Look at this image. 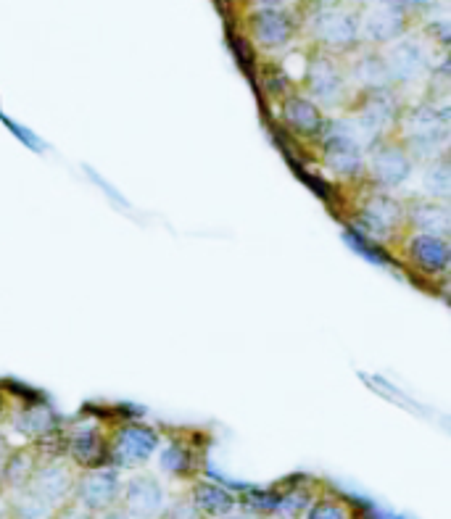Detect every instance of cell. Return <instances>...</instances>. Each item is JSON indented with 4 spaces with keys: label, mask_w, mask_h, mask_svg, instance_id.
I'll return each mask as SVG.
<instances>
[{
    "label": "cell",
    "mask_w": 451,
    "mask_h": 519,
    "mask_svg": "<svg viewBox=\"0 0 451 519\" xmlns=\"http://www.w3.org/2000/svg\"><path fill=\"white\" fill-rule=\"evenodd\" d=\"M161 448V435L146 422H124L109 435V467L140 469L151 462Z\"/></svg>",
    "instance_id": "cell-8"
},
{
    "label": "cell",
    "mask_w": 451,
    "mask_h": 519,
    "mask_svg": "<svg viewBox=\"0 0 451 519\" xmlns=\"http://www.w3.org/2000/svg\"><path fill=\"white\" fill-rule=\"evenodd\" d=\"M351 227L367 243H391L393 246L407 232L404 201L396 193L367 185V190H362L354 203Z\"/></svg>",
    "instance_id": "cell-3"
},
{
    "label": "cell",
    "mask_w": 451,
    "mask_h": 519,
    "mask_svg": "<svg viewBox=\"0 0 451 519\" xmlns=\"http://www.w3.org/2000/svg\"><path fill=\"white\" fill-rule=\"evenodd\" d=\"M312 103H317L325 114L343 111L349 106L354 87L346 74V64L333 53L317 51L306 58L304 77H301V90Z\"/></svg>",
    "instance_id": "cell-4"
},
{
    "label": "cell",
    "mask_w": 451,
    "mask_h": 519,
    "mask_svg": "<svg viewBox=\"0 0 451 519\" xmlns=\"http://www.w3.org/2000/svg\"><path fill=\"white\" fill-rule=\"evenodd\" d=\"M357 3L359 6L370 8V6H380V3H391V0H357Z\"/></svg>",
    "instance_id": "cell-36"
},
{
    "label": "cell",
    "mask_w": 451,
    "mask_h": 519,
    "mask_svg": "<svg viewBox=\"0 0 451 519\" xmlns=\"http://www.w3.org/2000/svg\"><path fill=\"white\" fill-rule=\"evenodd\" d=\"M415 169L417 164L412 161L407 148L401 145L399 137L391 135L386 140L375 143L367 151V159H364V180L372 188L396 193V190L407 188L409 180L415 177Z\"/></svg>",
    "instance_id": "cell-7"
},
{
    "label": "cell",
    "mask_w": 451,
    "mask_h": 519,
    "mask_svg": "<svg viewBox=\"0 0 451 519\" xmlns=\"http://www.w3.org/2000/svg\"><path fill=\"white\" fill-rule=\"evenodd\" d=\"M401 145L407 148L417 166L436 161L441 156H449V137H451V109L449 101H420L415 106H404L396 124V132Z\"/></svg>",
    "instance_id": "cell-1"
},
{
    "label": "cell",
    "mask_w": 451,
    "mask_h": 519,
    "mask_svg": "<svg viewBox=\"0 0 451 519\" xmlns=\"http://www.w3.org/2000/svg\"><path fill=\"white\" fill-rule=\"evenodd\" d=\"M74 498L77 506L88 509L90 514H101L111 506H117L122 496V475L114 467H98L85 469L77 480H74Z\"/></svg>",
    "instance_id": "cell-12"
},
{
    "label": "cell",
    "mask_w": 451,
    "mask_h": 519,
    "mask_svg": "<svg viewBox=\"0 0 451 519\" xmlns=\"http://www.w3.org/2000/svg\"><path fill=\"white\" fill-rule=\"evenodd\" d=\"M188 498L206 519H227L233 517L235 509H238V498L227 491L225 485L209 483V480H198V483L190 488Z\"/></svg>",
    "instance_id": "cell-20"
},
{
    "label": "cell",
    "mask_w": 451,
    "mask_h": 519,
    "mask_svg": "<svg viewBox=\"0 0 451 519\" xmlns=\"http://www.w3.org/2000/svg\"><path fill=\"white\" fill-rule=\"evenodd\" d=\"M124 512L132 519H161L167 509V493L164 485L151 472H132L122 483Z\"/></svg>",
    "instance_id": "cell-14"
},
{
    "label": "cell",
    "mask_w": 451,
    "mask_h": 519,
    "mask_svg": "<svg viewBox=\"0 0 451 519\" xmlns=\"http://www.w3.org/2000/svg\"><path fill=\"white\" fill-rule=\"evenodd\" d=\"M309 504H312V498H309L304 488H291V491L277 493L275 514L283 519H299Z\"/></svg>",
    "instance_id": "cell-26"
},
{
    "label": "cell",
    "mask_w": 451,
    "mask_h": 519,
    "mask_svg": "<svg viewBox=\"0 0 451 519\" xmlns=\"http://www.w3.org/2000/svg\"><path fill=\"white\" fill-rule=\"evenodd\" d=\"M161 519H206V517L198 512L196 506H193V501L185 496V498H177V501H172V504H167L164 514H161Z\"/></svg>",
    "instance_id": "cell-28"
},
{
    "label": "cell",
    "mask_w": 451,
    "mask_h": 519,
    "mask_svg": "<svg viewBox=\"0 0 451 519\" xmlns=\"http://www.w3.org/2000/svg\"><path fill=\"white\" fill-rule=\"evenodd\" d=\"M8 509H6V504H3V498H0V519H3V514H6Z\"/></svg>",
    "instance_id": "cell-37"
},
{
    "label": "cell",
    "mask_w": 451,
    "mask_h": 519,
    "mask_svg": "<svg viewBox=\"0 0 451 519\" xmlns=\"http://www.w3.org/2000/svg\"><path fill=\"white\" fill-rule=\"evenodd\" d=\"M425 32H428L430 40H436L441 48H446L449 45V35H451V29H449V22L446 19H438V22H430L428 27H425Z\"/></svg>",
    "instance_id": "cell-29"
},
{
    "label": "cell",
    "mask_w": 451,
    "mask_h": 519,
    "mask_svg": "<svg viewBox=\"0 0 451 519\" xmlns=\"http://www.w3.org/2000/svg\"><path fill=\"white\" fill-rule=\"evenodd\" d=\"M11 512L16 519H48L51 517V506L43 504L35 493H30L27 488L14 493V501H11Z\"/></svg>",
    "instance_id": "cell-25"
},
{
    "label": "cell",
    "mask_w": 451,
    "mask_h": 519,
    "mask_svg": "<svg viewBox=\"0 0 451 519\" xmlns=\"http://www.w3.org/2000/svg\"><path fill=\"white\" fill-rule=\"evenodd\" d=\"M74 472L72 464L64 462V459H56V462H40L32 472L30 483H27V491L35 493L43 504H48L51 509H59L69 501V496L74 493Z\"/></svg>",
    "instance_id": "cell-16"
},
{
    "label": "cell",
    "mask_w": 451,
    "mask_h": 519,
    "mask_svg": "<svg viewBox=\"0 0 451 519\" xmlns=\"http://www.w3.org/2000/svg\"><path fill=\"white\" fill-rule=\"evenodd\" d=\"M61 519H93V514H90L88 509H82V506H72L69 512H64Z\"/></svg>",
    "instance_id": "cell-30"
},
{
    "label": "cell",
    "mask_w": 451,
    "mask_h": 519,
    "mask_svg": "<svg viewBox=\"0 0 451 519\" xmlns=\"http://www.w3.org/2000/svg\"><path fill=\"white\" fill-rule=\"evenodd\" d=\"M6 414H8V398H6V393L0 390V422L6 419Z\"/></svg>",
    "instance_id": "cell-34"
},
{
    "label": "cell",
    "mask_w": 451,
    "mask_h": 519,
    "mask_svg": "<svg viewBox=\"0 0 451 519\" xmlns=\"http://www.w3.org/2000/svg\"><path fill=\"white\" fill-rule=\"evenodd\" d=\"M401 6L409 8V6H415V8H422V6H428V3H433V0H399Z\"/></svg>",
    "instance_id": "cell-33"
},
{
    "label": "cell",
    "mask_w": 451,
    "mask_h": 519,
    "mask_svg": "<svg viewBox=\"0 0 451 519\" xmlns=\"http://www.w3.org/2000/svg\"><path fill=\"white\" fill-rule=\"evenodd\" d=\"M66 456L74 467H109V435L95 422H80L66 433Z\"/></svg>",
    "instance_id": "cell-15"
},
{
    "label": "cell",
    "mask_w": 451,
    "mask_h": 519,
    "mask_svg": "<svg viewBox=\"0 0 451 519\" xmlns=\"http://www.w3.org/2000/svg\"><path fill=\"white\" fill-rule=\"evenodd\" d=\"M383 58H386L391 87H396V90L422 82L433 72V58H430L428 43L417 35H404L401 40L383 48Z\"/></svg>",
    "instance_id": "cell-9"
},
{
    "label": "cell",
    "mask_w": 451,
    "mask_h": 519,
    "mask_svg": "<svg viewBox=\"0 0 451 519\" xmlns=\"http://www.w3.org/2000/svg\"><path fill=\"white\" fill-rule=\"evenodd\" d=\"M280 119L293 135H299L301 140H317L325 130V124H328L330 116L306 98L304 93L299 90H293L291 95H285L283 101H280Z\"/></svg>",
    "instance_id": "cell-17"
},
{
    "label": "cell",
    "mask_w": 451,
    "mask_h": 519,
    "mask_svg": "<svg viewBox=\"0 0 451 519\" xmlns=\"http://www.w3.org/2000/svg\"><path fill=\"white\" fill-rule=\"evenodd\" d=\"M401 111H404V103H401L399 90L378 87V90H362L351 95L349 106L343 109V119L370 151L372 145L396 132Z\"/></svg>",
    "instance_id": "cell-2"
},
{
    "label": "cell",
    "mask_w": 451,
    "mask_h": 519,
    "mask_svg": "<svg viewBox=\"0 0 451 519\" xmlns=\"http://www.w3.org/2000/svg\"><path fill=\"white\" fill-rule=\"evenodd\" d=\"M404 219H407V232L449 238L451 232L449 203L433 201V198H425V195H412L409 201H404Z\"/></svg>",
    "instance_id": "cell-18"
},
{
    "label": "cell",
    "mask_w": 451,
    "mask_h": 519,
    "mask_svg": "<svg viewBox=\"0 0 451 519\" xmlns=\"http://www.w3.org/2000/svg\"><path fill=\"white\" fill-rule=\"evenodd\" d=\"M159 469L167 477L185 480L196 472V451L185 440H169L167 446L159 448Z\"/></svg>",
    "instance_id": "cell-23"
},
{
    "label": "cell",
    "mask_w": 451,
    "mask_h": 519,
    "mask_svg": "<svg viewBox=\"0 0 451 519\" xmlns=\"http://www.w3.org/2000/svg\"><path fill=\"white\" fill-rule=\"evenodd\" d=\"M346 64V74H349V82L354 87V93H362V90H378V87H391V77H388L386 58L380 48H357L354 56Z\"/></svg>",
    "instance_id": "cell-19"
},
{
    "label": "cell",
    "mask_w": 451,
    "mask_h": 519,
    "mask_svg": "<svg viewBox=\"0 0 451 519\" xmlns=\"http://www.w3.org/2000/svg\"><path fill=\"white\" fill-rule=\"evenodd\" d=\"M296 29H299L296 19L285 8L259 6L248 14V35L256 43V48H262L267 53L285 51L293 43Z\"/></svg>",
    "instance_id": "cell-13"
},
{
    "label": "cell",
    "mask_w": 451,
    "mask_h": 519,
    "mask_svg": "<svg viewBox=\"0 0 451 519\" xmlns=\"http://www.w3.org/2000/svg\"><path fill=\"white\" fill-rule=\"evenodd\" d=\"M420 188H422L420 195H425V198L449 203V198H451V161H449V156H441V159L422 164Z\"/></svg>",
    "instance_id": "cell-24"
},
{
    "label": "cell",
    "mask_w": 451,
    "mask_h": 519,
    "mask_svg": "<svg viewBox=\"0 0 451 519\" xmlns=\"http://www.w3.org/2000/svg\"><path fill=\"white\" fill-rule=\"evenodd\" d=\"M285 0H259V6H267V8H280Z\"/></svg>",
    "instance_id": "cell-35"
},
{
    "label": "cell",
    "mask_w": 451,
    "mask_h": 519,
    "mask_svg": "<svg viewBox=\"0 0 451 519\" xmlns=\"http://www.w3.org/2000/svg\"><path fill=\"white\" fill-rule=\"evenodd\" d=\"M8 454H11V443H8L6 433L0 430V469H3V464H6Z\"/></svg>",
    "instance_id": "cell-31"
},
{
    "label": "cell",
    "mask_w": 451,
    "mask_h": 519,
    "mask_svg": "<svg viewBox=\"0 0 451 519\" xmlns=\"http://www.w3.org/2000/svg\"><path fill=\"white\" fill-rule=\"evenodd\" d=\"M399 248L412 269H417L425 277H446L451 264V243L449 238L438 235H420V232H404L399 240Z\"/></svg>",
    "instance_id": "cell-11"
},
{
    "label": "cell",
    "mask_w": 451,
    "mask_h": 519,
    "mask_svg": "<svg viewBox=\"0 0 451 519\" xmlns=\"http://www.w3.org/2000/svg\"><path fill=\"white\" fill-rule=\"evenodd\" d=\"M227 519H254V517H248V514H243V517H227Z\"/></svg>",
    "instance_id": "cell-38"
},
{
    "label": "cell",
    "mask_w": 451,
    "mask_h": 519,
    "mask_svg": "<svg viewBox=\"0 0 451 519\" xmlns=\"http://www.w3.org/2000/svg\"><path fill=\"white\" fill-rule=\"evenodd\" d=\"M37 464L40 462H37L32 446L11 448L6 464L0 469V485L11 493L22 491V488H27V483H30V477L32 472H35Z\"/></svg>",
    "instance_id": "cell-22"
},
{
    "label": "cell",
    "mask_w": 451,
    "mask_h": 519,
    "mask_svg": "<svg viewBox=\"0 0 451 519\" xmlns=\"http://www.w3.org/2000/svg\"><path fill=\"white\" fill-rule=\"evenodd\" d=\"M359 19H362L359 8H314V14L306 22V29H309V37L317 43L320 51L333 53V56H343V53L351 56L362 45Z\"/></svg>",
    "instance_id": "cell-6"
},
{
    "label": "cell",
    "mask_w": 451,
    "mask_h": 519,
    "mask_svg": "<svg viewBox=\"0 0 451 519\" xmlns=\"http://www.w3.org/2000/svg\"><path fill=\"white\" fill-rule=\"evenodd\" d=\"M409 35V14L399 0L370 6L359 19V40L367 48H388L391 43Z\"/></svg>",
    "instance_id": "cell-10"
},
{
    "label": "cell",
    "mask_w": 451,
    "mask_h": 519,
    "mask_svg": "<svg viewBox=\"0 0 451 519\" xmlns=\"http://www.w3.org/2000/svg\"><path fill=\"white\" fill-rule=\"evenodd\" d=\"M11 430L32 443V440L59 430V417L53 414L51 406L40 404V401L37 404H24L22 409H16L11 414Z\"/></svg>",
    "instance_id": "cell-21"
},
{
    "label": "cell",
    "mask_w": 451,
    "mask_h": 519,
    "mask_svg": "<svg viewBox=\"0 0 451 519\" xmlns=\"http://www.w3.org/2000/svg\"><path fill=\"white\" fill-rule=\"evenodd\" d=\"M98 519H132V517L127 512H124V509H117V506H111V509L101 512V517H98Z\"/></svg>",
    "instance_id": "cell-32"
},
{
    "label": "cell",
    "mask_w": 451,
    "mask_h": 519,
    "mask_svg": "<svg viewBox=\"0 0 451 519\" xmlns=\"http://www.w3.org/2000/svg\"><path fill=\"white\" fill-rule=\"evenodd\" d=\"M301 519H351V514L341 501L320 498V501H312V504L306 506V512L301 514Z\"/></svg>",
    "instance_id": "cell-27"
},
{
    "label": "cell",
    "mask_w": 451,
    "mask_h": 519,
    "mask_svg": "<svg viewBox=\"0 0 451 519\" xmlns=\"http://www.w3.org/2000/svg\"><path fill=\"white\" fill-rule=\"evenodd\" d=\"M317 153H320L322 166L330 174L341 177V180H364V159H367V148L362 145L354 130L346 119H328L322 135L314 140Z\"/></svg>",
    "instance_id": "cell-5"
}]
</instances>
